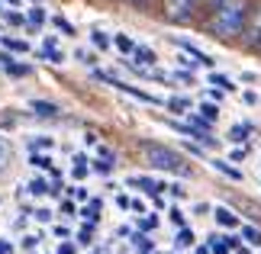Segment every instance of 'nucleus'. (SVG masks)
I'll return each mask as SVG.
<instances>
[{"label":"nucleus","mask_w":261,"mask_h":254,"mask_svg":"<svg viewBox=\"0 0 261 254\" xmlns=\"http://www.w3.org/2000/svg\"><path fill=\"white\" fill-rule=\"evenodd\" d=\"M210 84H213V87H219V90H236V84H232V80H229L226 74H216V71L210 74Z\"/></svg>","instance_id":"nucleus-19"},{"label":"nucleus","mask_w":261,"mask_h":254,"mask_svg":"<svg viewBox=\"0 0 261 254\" xmlns=\"http://www.w3.org/2000/svg\"><path fill=\"white\" fill-rule=\"evenodd\" d=\"M29 109H33V113H39V116H55V113H58V106L48 103V100H33V103H29Z\"/></svg>","instance_id":"nucleus-13"},{"label":"nucleus","mask_w":261,"mask_h":254,"mask_svg":"<svg viewBox=\"0 0 261 254\" xmlns=\"http://www.w3.org/2000/svg\"><path fill=\"white\" fill-rule=\"evenodd\" d=\"M245 155H248V148H245V145H239V148H232V155H229V161H232V164H242V161H245Z\"/></svg>","instance_id":"nucleus-31"},{"label":"nucleus","mask_w":261,"mask_h":254,"mask_svg":"<svg viewBox=\"0 0 261 254\" xmlns=\"http://www.w3.org/2000/svg\"><path fill=\"white\" fill-rule=\"evenodd\" d=\"M133 245H136L139 254H152V241H148L145 235H133Z\"/></svg>","instance_id":"nucleus-26"},{"label":"nucleus","mask_w":261,"mask_h":254,"mask_svg":"<svg viewBox=\"0 0 261 254\" xmlns=\"http://www.w3.org/2000/svg\"><path fill=\"white\" fill-rule=\"evenodd\" d=\"M168 109H174V113H187L190 103H187V100H180V97H171V100H168Z\"/></svg>","instance_id":"nucleus-29"},{"label":"nucleus","mask_w":261,"mask_h":254,"mask_svg":"<svg viewBox=\"0 0 261 254\" xmlns=\"http://www.w3.org/2000/svg\"><path fill=\"white\" fill-rule=\"evenodd\" d=\"M194 212H197V216H206V212H210V206H206V203H197V206H194Z\"/></svg>","instance_id":"nucleus-44"},{"label":"nucleus","mask_w":261,"mask_h":254,"mask_svg":"<svg viewBox=\"0 0 261 254\" xmlns=\"http://www.w3.org/2000/svg\"><path fill=\"white\" fill-rule=\"evenodd\" d=\"M210 164H213V171H219V174L223 177H229V180H236V184H242V171H239L232 161L229 158H213L210 161Z\"/></svg>","instance_id":"nucleus-3"},{"label":"nucleus","mask_w":261,"mask_h":254,"mask_svg":"<svg viewBox=\"0 0 261 254\" xmlns=\"http://www.w3.org/2000/svg\"><path fill=\"white\" fill-rule=\"evenodd\" d=\"M39 241H42V235H26V238H23V248H26V251H33Z\"/></svg>","instance_id":"nucleus-37"},{"label":"nucleus","mask_w":261,"mask_h":254,"mask_svg":"<svg viewBox=\"0 0 261 254\" xmlns=\"http://www.w3.org/2000/svg\"><path fill=\"white\" fill-rule=\"evenodd\" d=\"M194 254H210V248H197V245H194Z\"/></svg>","instance_id":"nucleus-47"},{"label":"nucleus","mask_w":261,"mask_h":254,"mask_svg":"<svg viewBox=\"0 0 261 254\" xmlns=\"http://www.w3.org/2000/svg\"><path fill=\"white\" fill-rule=\"evenodd\" d=\"M194 245H197V235H194V229L180 225V232H177V248H194Z\"/></svg>","instance_id":"nucleus-15"},{"label":"nucleus","mask_w":261,"mask_h":254,"mask_svg":"<svg viewBox=\"0 0 261 254\" xmlns=\"http://www.w3.org/2000/svg\"><path fill=\"white\" fill-rule=\"evenodd\" d=\"M197 0H168V16L171 19H187Z\"/></svg>","instance_id":"nucleus-6"},{"label":"nucleus","mask_w":261,"mask_h":254,"mask_svg":"<svg viewBox=\"0 0 261 254\" xmlns=\"http://www.w3.org/2000/svg\"><path fill=\"white\" fill-rule=\"evenodd\" d=\"M29 164L39 167V171H48V167H52V161H48L45 155H36V151H33V155H29Z\"/></svg>","instance_id":"nucleus-27"},{"label":"nucleus","mask_w":261,"mask_h":254,"mask_svg":"<svg viewBox=\"0 0 261 254\" xmlns=\"http://www.w3.org/2000/svg\"><path fill=\"white\" fill-rule=\"evenodd\" d=\"M7 161H10V145H7L4 138H0V171L7 167Z\"/></svg>","instance_id":"nucleus-34"},{"label":"nucleus","mask_w":261,"mask_h":254,"mask_svg":"<svg viewBox=\"0 0 261 254\" xmlns=\"http://www.w3.org/2000/svg\"><path fill=\"white\" fill-rule=\"evenodd\" d=\"M48 145H52V138H45V135H39V138H33V142H29V148H48Z\"/></svg>","instance_id":"nucleus-35"},{"label":"nucleus","mask_w":261,"mask_h":254,"mask_svg":"<svg viewBox=\"0 0 261 254\" xmlns=\"http://www.w3.org/2000/svg\"><path fill=\"white\" fill-rule=\"evenodd\" d=\"M36 219H39V222H48V219H52V212H48V209H39Z\"/></svg>","instance_id":"nucleus-43"},{"label":"nucleus","mask_w":261,"mask_h":254,"mask_svg":"<svg viewBox=\"0 0 261 254\" xmlns=\"http://www.w3.org/2000/svg\"><path fill=\"white\" fill-rule=\"evenodd\" d=\"M62 212H68V216H71V212H74V203H71V200H65V203H62Z\"/></svg>","instance_id":"nucleus-45"},{"label":"nucleus","mask_w":261,"mask_h":254,"mask_svg":"<svg viewBox=\"0 0 261 254\" xmlns=\"http://www.w3.org/2000/svg\"><path fill=\"white\" fill-rule=\"evenodd\" d=\"M248 135H252V126L248 123H236L232 129H229V142H236V145H245Z\"/></svg>","instance_id":"nucleus-11"},{"label":"nucleus","mask_w":261,"mask_h":254,"mask_svg":"<svg viewBox=\"0 0 261 254\" xmlns=\"http://www.w3.org/2000/svg\"><path fill=\"white\" fill-rule=\"evenodd\" d=\"M158 225V216H155V212H142V219H139V229H142V232H152Z\"/></svg>","instance_id":"nucleus-24"},{"label":"nucleus","mask_w":261,"mask_h":254,"mask_svg":"<svg viewBox=\"0 0 261 254\" xmlns=\"http://www.w3.org/2000/svg\"><path fill=\"white\" fill-rule=\"evenodd\" d=\"M242 229V238L248 241L252 248H261V229H255V225H239Z\"/></svg>","instance_id":"nucleus-16"},{"label":"nucleus","mask_w":261,"mask_h":254,"mask_svg":"<svg viewBox=\"0 0 261 254\" xmlns=\"http://www.w3.org/2000/svg\"><path fill=\"white\" fill-rule=\"evenodd\" d=\"M129 4H142V0H129Z\"/></svg>","instance_id":"nucleus-48"},{"label":"nucleus","mask_w":261,"mask_h":254,"mask_svg":"<svg viewBox=\"0 0 261 254\" xmlns=\"http://www.w3.org/2000/svg\"><path fill=\"white\" fill-rule=\"evenodd\" d=\"M248 45H255V48H261V10H258V19H255L252 33H248Z\"/></svg>","instance_id":"nucleus-22"},{"label":"nucleus","mask_w":261,"mask_h":254,"mask_svg":"<svg viewBox=\"0 0 261 254\" xmlns=\"http://www.w3.org/2000/svg\"><path fill=\"white\" fill-rule=\"evenodd\" d=\"M200 113H203L210 123H216V119H219V106L216 103H203V106H200Z\"/></svg>","instance_id":"nucleus-30"},{"label":"nucleus","mask_w":261,"mask_h":254,"mask_svg":"<svg viewBox=\"0 0 261 254\" xmlns=\"http://www.w3.org/2000/svg\"><path fill=\"white\" fill-rule=\"evenodd\" d=\"M45 19H48V13H45L42 7H29V10H26V26H36V29H39Z\"/></svg>","instance_id":"nucleus-12"},{"label":"nucleus","mask_w":261,"mask_h":254,"mask_svg":"<svg viewBox=\"0 0 261 254\" xmlns=\"http://www.w3.org/2000/svg\"><path fill=\"white\" fill-rule=\"evenodd\" d=\"M0 65H4V71H7L10 77H26L29 71H33L29 65H19L16 58H10V55H4V58H0Z\"/></svg>","instance_id":"nucleus-8"},{"label":"nucleus","mask_w":261,"mask_h":254,"mask_svg":"<svg viewBox=\"0 0 261 254\" xmlns=\"http://www.w3.org/2000/svg\"><path fill=\"white\" fill-rule=\"evenodd\" d=\"M87 164H90V161L84 155H74V171H71V174L74 177H87Z\"/></svg>","instance_id":"nucleus-25"},{"label":"nucleus","mask_w":261,"mask_h":254,"mask_svg":"<svg viewBox=\"0 0 261 254\" xmlns=\"http://www.w3.org/2000/svg\"><path fill=\"white\" fill-rule=\"evenodd\" d=\"M210 212H213V219H216L223 229H239V225H242V222H239V216H236L229 206H213Z\"/></svg>","instance_id":"nucleus-4"},{"label":"nucleus","mask_w":261,"mask_h":254,"mask_svg":"<svg viewBox=\"0 0 261 254\" xmlns=\"http://www.w3.org/2000/svg\"><path fill=\"white\" fill-rule=\"evenodd\" d=\"M71 193H74V196H77V200H87V190H84V187H74Z\"/></svg>","instance_id":"nucleus-46"},{"label":"nucleus","mask_w":261,"mask_h":254,"mask_svg":"<svg viewBox=\"0 0 261 254\" xmlns=\"http://www.w3.org/2000/svg\"><path fill=\"white\" fill-rule=\"evenodd\" d=\"M177 48H184V52H187L190 58H194L197 65H203V68H213V65H216V62H213V58H210L206 52H200V48H197V45H190V42H177Z\"/></svg>","instance_id":"nucleus-9"},{"label":"nucleus","mask_w":261,"mask_h":254,"mask_svg":"<svg viewBox=\"0 0 261 254\" xmlns=\"http://www.w3.org/2000/svg\"><path fill=\"white\" fill-rule=\"evenodd\" d=\"M90 42H94V48H100V52H107V48L113 45V39H110L107 33H100V29H94V33H90Z\"/></svg>","instance_id":"nucleus-17"},{"label":"nucleus","mask_w":261,"mask_h":254,"mask_svg":"<svg viewBox=\"0 0 261 254\" xmlns=\"http://www.w3.org/2000/svg\"><path fill=\"white\" fill-rule=\"evenodd\" d=\"M58 254H74V245H71V241H65V245H58Z\"/></svg>","instance_id":"nucleus-42"},{"label":"nucleus","mask_w":261,"mask_h":254,"mask_svg":"<svg viewBox=\"0 0 261 254\" xmlns=\"http://www.w3.org/2000/svg\"><path fill=\"white\" fill-rule=\"evenodd\" d=\"M213 4H219V0H213Z\"/></svg>","instance_id":"nucleus-49"},{"label":"nucleus","mask_w":261,"mask_h":254,"mask_svg":"<svg viewBox=\"0 0 261 254\" xmlns=\"http://www.w3.org/2000/svg\"><path fill=\"white\" fill-rule=\"evenodd\" d=\"M0 254H13V245H10L7 238H0Z\"/></svg>","instance_id":"nucleus-41"},{"label":"nucleus","mask_w":261,"mask_h":254,"mask_svg":"<svg viewBox=\"0 0 261 254\" xmlns=\"http://www.w3.org/2000/svg\"><path fill=\"white\" fill-rule=\"evenodd\" d=\"M90 238H94V229H90V222H87V225L77 232V241H81V245H90Z\"/></svg>","instance_id":"nucleus-32"},{"label":"nucleus","mask_w":261,"mask_h":254,"mask_svg":"<svg viewBox=\"0 0 261 254\" xmlns=\"http://www.w3.org/2000/svg\"><path fill=\"white\" fill-rule=\"evenodd\" d=\"M171 222H174V225H177V229H180V225H184V212H180L177 206L171 209Z\"/></svg>","instance_id":"nucleus-40"},{"label":"nucleus","mask_w":261,"mask_h":254,"mask_svg":"<svg viewBox=\"0 0 261 254\" xmlns=\"http://www.w3.org/2000/svg\"><path fill=\"white\" fill-rule=\"evenodd\" d=\"M52 23H55V29H58V33H65V36H74V26L68 23V19H65L62 13H58V16H52Z\"/></svg>","instance_id":"nucleus-23"},{"label":"nucleus","mask_w":261,"mask_h":254,"mask_svg":"<svg viewBox=\"0 0 261 254\" xmlns=\"http://www.w3.org/2000/svg\"><path fill=\"white\" fill-rule=\"evenodd\" d=\"M165 190H171V196H174V200H184V196H187V190L180 187V184H171V187H165Z\"/></svg>","instance_id":"nucleus-38"},{"label":"nucleus","mask_w":261,"mask_h":254,"mask_svg":"<svg viewBox=\"0 0 261 254\" xmlns=\"http://www.w3.org/2000/svg\"><path fill=\"white\" fill-rule=\"evenodd\" d=\"M148 164L158 167V171H168V174H177V177H187V164L180 161L177 151L171 148H162V145H142Z\"/></svg>","instance_id":"nucleus-2"},{"label":"nucleus","mask_w":261,"mask_h":254,"mask_svg":"<svg viewBox=\"0 0 261 254\" xmlns=\"http://www.w3.org/2000/svg\"><path fill=\"white\" fill-rule=\"evenodd\" d=\"M90 167H94L97 174H110V171H113V164H110V161H90Z\"/></svg>","instance_id":"nucleus-33"},{"label":"nucleus","mask_w":261,"mask_h":254,"mask_svg":"<svg viewBox=\"0 0 261 254\" xmlns=\"http://www.w3.org/2000/svg\"><path fill=\"white\" fill-rule=\"evenodd\" d=\"M245 19H248V0H219L210 29L219 39H232L236 33H242Z\"/></svg>","instance_id":"nucleus-1"},{"label":"nucleus","mask_w":261,"mask_h":254,"mask_svg":"<svg viewBox=\"0 0 261 254\" xmlns=\"http://www.w3.org/2000/svg\"><path fill=\"white\" fill-rule=\"evenodd\" d=\"M74 58H77V62H84L87 68H94V65H97V55H94V52H84V48H77Z\"/></svg>","instance_id":"nucleus-28"},{"label":"nucleus","mask_w":261,"mask_h":254,"mask_svg":"<svg viewBox=\"0 0 261 254\" xmlns=\"http://www.w3.org/2000/svg\"><path fill=\"white\" fill-rule=\"evenodd\" d=\"M26 190L33 193V196H45V193H48V184H45L42 177H33V180H29V187H26Z\"/></svg>","instance_id":"nucleus-20"},{"label":"nucleus","mask_w":261,"mask_h":254,"mask_svg":"<svg viewBox=\"0 0 261 254\" xmlns=\"http://www.w3.org/2000/svg\"><path fill=\"white\" fill-rule=\"evenodd\" d=\"M126 184H129V187H139V190H148V193H162V190H165V187H158V184H155V180H152V177H142V174H136V177H129V180H126Z\"/></svg>","instance_id":"nucleus-10"},{"label":"nucleus","mask_w":261,"mask_h":254,"mask_svg":"<svg viewBox=\"0 0 261 254\" xmlns=\"http://www.w3.org/2000/svg\"><path fill=\"white\" fill-rule=\"evenodd\" d=\"M7 23L10 26H26V16L23 13H7Z\"/></svg>","instance_id":"nucleus-36"},{"label":"nucleus","mask_w":261,"mask_h":254,"mask_svg":"<svg viewBox=\"0 0 261 254\" xmlns=\"http://www.w3.org/2000/svg\"><path fill=\"white\" fill-rule=\"evenodd\" d=\"M113 45H116L123 55H133V48H136V42H133L129 36H123V33H116V36H113Z\"/></svg>","instance_id":"nucleus-18"},{"label":"nucleus","mask_w":261,"mask_h":254,"mask_svg":"<svg viewBox=\"0 0 261 254\" xmlns=\"http://www.w3.org/2000/svg\"><path fill=\"white\" fill-rule=\"evenodd\" d=\"M0 42H4V48H7V52H29V45L23 42V39H0Z\"/></svg>","instance_id":"nucleus-21"},{"label":"nucleus","mask_w":261,"mask_h":254,"mask_svg":"<svg viewBox=\"0 0 261 254\" xmlns=\"http://www.w3.org/2000/svg\"><path fill=\"white\" fill-rule=\"evenodd\" d=\"M81 216L90 222V225H94V222L100 219V200H97V196H90V203H87V206L81 209Z\"/></svg>","instance_id":"nucleus-14"},{"label":"nucleus","mask_w":261,"mask_h":254,"mask_svg":"<svg viewBox=\"0 0 261 254\" xmlns=\"http://www.w3.org/2000/svg\"><path fill=\"white\" fill-rule=\"evenodd\" d=\"M129 209H136V212H139V216H142V212H145V200H142V196H136V200H129Z\"/></svg>","instance_id":"nucleus-39"},{"label":"nucleus","mask_w":261,"mask_h":254,"mask_svg":"<svg viewBox=\"0 0 261 254\" xmlns=\"http://www.w3.org/2000/svg\"><path fill=\"white\" fill-rule=\"evenodd\" d=\"M133 58H136V68H152L158 58H155V52L148 45H136L133 48Z\"/></svg>","instance_id":"nucleus-7"},{"label":"nucleus","mask_w":261,"mask_h":254,"mask_svg":"<svg viewBox=\"0 0 261 254\" xmlns=\"http://www.w3.org/2000/svg\"><path fill=\"white\" fill-rule=\"evenodd\" d=\"M39 55L48 58L52 65H62V62H65V52L58 48V39H55V36H45V45H42V52H39Z\"/></svg>","instance_id":"nucleus-5"}]
</instances>
